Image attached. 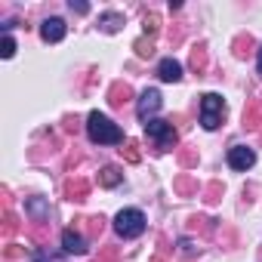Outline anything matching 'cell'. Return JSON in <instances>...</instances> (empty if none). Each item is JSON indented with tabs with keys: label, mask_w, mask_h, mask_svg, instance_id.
Instances as JSON below:
<instances>
[{
	"label": "cell",
	"mask_w": 262,
	"mask_h": 262,
	"mask_svg": "<svg viewBox=\"0 0 262 262\" xmlns=\"http://www.w3.org/2000/svg\"><path fill=\"white\" fill-rule=\"evenodd\" d=\"M222 114H225V102H222V96L207 93V96L201 99V123H204V129H216V126L222 123Z\"/></svg>",
	"instance_id": "3957f363"
},
{
	"label": "cell",
	"mask_w": 262,
	"mask_h": 262,
	"mask_svg": "<svg viewBox=\"0 0 262 262\" xmlns=\"http://www.w3.org/2000/svg\"><path fill=\"white\" fill-rule=\"evenodd\" d=\"M120 179H123V173H120L117 167H105V170L99 173V182H102V185H117Z\"/></svg>",
	"instance_id": "30bf717a"
},
{
	"label": "cell",
	"mask_w": 262,
	"mask_h": 262,
	"mask_svg": "<svg viewBox=\"0 0 262 262\" xmlns=\"http://www.w3.org/2000/svg\"><path fill=\"white\" fill-rule=\"evenodd\" d=\"M158 77L167 80V83H176V80H182V65H179L176 59H164V62L158 65Z\"/></svg>",
	"instance_id": "ba28073f"
},
{
	"label": "cell",
	"mask_w": 262,
	"mask_h": 262,
	"mask_svg": "<svg viewBox=\"0 0 262 262\" xmlns=\"http://www.w3.org/2000/svg\"><path fill=\"white\" fill-rule=\"evenodd\" d=\"M40 34H43L47 43H59V40L65 37V22H62V19H47L43 28H40Z\"/></svg>",
	"instance_id": "52a82bcc"
},
{
	"label": "cell",
	"mask_w": 262,
	"mask_h": 262,
	"mask_svg": "<svg viewBox=\"0 0 262 262\" xmlns=\"http://www.w3.org/2000/svg\"><path fill=\"white\" fill-rule=\"evenodd\" d=\"M129 99V86L126 83H117L114 90H111V105H123Z\"/></svg>",
	"instance_id": "8fae6325"
},
{
	"label": "cell",
	"mask_w": 262,
	"mask_h": 262,
	"mask_svg": "<svg viewBox=\"0 0 262 262\" xmlns=\"http://www.w3.org/2000/svg\"><path fill=\"white\" fill-rule=\"evenodd\" d=\"M71 10H74V13H90L86 4H74V0H71Z\"/></svg>",
	"instance_id": "d6986e66"
},
{
	"label": "cell",
	"mask_w": 262,
	"mask_h": 262,
	"mask_svg": "<svg viewBox=\"0 0 262 262\" xmlns=\"http://www.w3.org/2000/svg\"><path fill=\"white\" fill-rule=\"evenodd\" d=\"M145 133H148V139L158 142L161 151H170V148L176 145V129H173V123H167V120H148V123H145Z\"/></svg>",
	"instance_id": "277c9868"
},
{
	"label": "cell",
	"mask_w": 262,
	"mask_h": 262,
	"mask_svg": "<svg viewBox=\"0 0 262 262\" xmlns=\"http://www.w3.org/2000/svg\"><path fill=\"white\" fill-rule=\"evenodd\" d=\"M191 65H194L198 71L207 65V53H204V47H194V50H191Z\"/></svg>",
	"instance_id": "4fadbf2b"
},
{
	"label": "cell",
	"mask_w": 262,
	"mask_h": 262,
	"mask_svg": "<svg viewBox=\"0 0 262 262\" xmlns=\"http://www.w3.org/2000/svg\"><path fill=\"white\" fill-rule=\"evenodd\" d=\"M253 164H256L253 148H247V145H234V148L228 151V167H231V170H250Z\"/></svg>",
	"instance_id": "5b68a950"
},
{
	"label": "cell",
	"mask_w": 262,
	"mask_h": 262,
	"mask_svg": "<svg viewBox=\"0 0 262 262\" xmlns=\"http://www.w3.org/2000/svg\"><path fill=\"white\" fill-rule=\"evenodd\" d=\"M136 53H139L142 59H145V56H151V53H155V47H151V40H148V43H145V40H139V43H136Z\"/></svg>",
	"instance_id": "2e32d148"
},
{
	"label": "cell",
	"mask_w": 262,
	"mask_h": 262,
	"mask_svg": "<svg viewBox=\"0 0 262 262\" xmlns=\"http://www.w3.org/2000/svg\"><path fill=\"white\" fill-rule=\"evenodd\" d=\"M62 247H65L68 253H86L83 237H80V234H74V231H65V234H62Z\"/></svg>",
	"instance_id": "9c48e42d"
},
{
	"label": "cell",
	"mask_w": 262,
	"mask_h": 262,
	"mask_svg": "<svg viewBox=\"0 0 262 262\" xmlns=\"http://www.w3.org/2000/svg\"><path fill=\"white\" fill-rule=\"evenodd\" d=\"M13 53H16V40H13V37H4V43H0V56L10 59Z\"/></svg>",
	"instance_id": "5bb4252c"
},
{
	"label": "cell",
	"mask_w": 262,
	"mask_h": 262,
	"mask_svg": "<svg viewBox=\"0 0 262 262\" xmlns=\"http://www.w3.org/2000/svg\"><path fill=\"white\" fill-rule=\"evenodd\" d=\"M161 105H164V102H161V93H158V90H145V93H142V99H139V105H136V111H139V117H142V120H148Z\"/></svg>",
	"instance_id": "8992f818"
},
{
	"label": "cell",
	"mask_w": 262,
	"mask_h": 262,
	"mask_svg": "<svg viewBox=\"0 0 262 262\" xmlns=\"http://www.w3.org/2000/svg\"><path fill=\"white\" fill-rule=\"evenodd\" d=\"M86 133H90V139H93L96 145H120V142H123L120 126L111 123V120H108L105 114H99V111H93V114L86 117Z\"/></svg>",
	"instance_id": "6da1fadb"
},
{
	"label": "cell",
	"mask_w": 262,
	"mask_h": 262,
	"mask_svg": "<svg viewBox=\"0 0 262 262\" xmlns=\"http://www.w3.org/2000/svg\"><path fill=\"white\" fill-rule=\"evenodd\" d=\"M102 25H105V31H114L120 25V16H102Z\"/></svg>",
	"instance_id": "9a60e30c"
},
{
	"label": "cell",
	"mask_w": 262,
	"mask_h": 262,
	"mask_svg": "<svg viewBox=\"0 0 262 262\" xmlns=\"http://www.w3.org/2000/svg\"><path fill=\"white\" fill-rule=\"evenodd\" d=\"M68 194H71V201H83V194H86V182H68Z\"/></svg>",
	"instance_id": "7c38bea8"
},
{
	"label": "cell",
	"mask_w": 262,
	"mask_h": 262,
	"mask_svg": "<svg viewBox=\"0 0 262 262\" xmlns=\"http://www.w3.org/2000/svg\"><path fill=\"white\" fill-rule=\"evenodd\" d=\"M145 31H151V34L158 31V16H148V19H145Z\"/></svg>",
	"instance_id": "ac0fdd59"
},
{
	"label": "cell",
	"mask_w": 262,
	"mask_h": 262,
	"mask_svg": "<svg viewBox=\"0 0 262 262\" xmlns=\"http://www.w3.org/2000/svg\"><path fill=\"white\" fill-rule=\"evenodd\" d=\"M114 231L120 237H139L145 231V213L142 210H120L114 219Z\"/></svg>",
	"instance_id": "7a4b0ae2"
},
{
	"label": "cell",
	"mask_w": 262,
	"mask_h": 262,
	"mask_svg": "<svg viewBox=\"0 0 262 262\" xmlns=\"http://www.w3.org/2000/svg\"><path fill=\"white\" fill-rule=\"evenodd\" d=\"M126 158H129V161H139V151H136V142H126Z\"/></svg>",
	"instance_id": "e0dca14e"
},
{
	"label": "cell",
	"mask_w": 262,
	"mask_h": 262,
	"mask_svg": "<svg viewBox=\"0 0 262 262\" xmlns=\"http://www.w3.org/2000/svg\"><path fill=\"white\" fill-rule=\"evenodd\" d=\"M259 74H262V50H259Z\"/></svg>",
	"instance_id": "ffe728a7"
}]
</instances>
